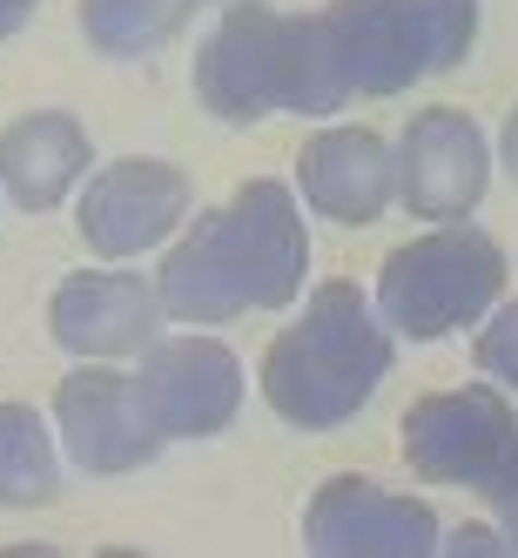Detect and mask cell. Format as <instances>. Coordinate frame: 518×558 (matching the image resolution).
Segmentation results:
<instances>
[{
  "mask_svg": "<svg viewBox=\"0 0 518 558\" xmlns=\"http://www.w3.org/2000/svg\"><path fill=\"white\" fill-rule=\"evenodd\" d=\"M478 0H330L324 14H290V101L330 114L350 95H397L471 54Z\"/></svg>",
  "mask_w": 518,
  "mask_h": 558,
  "instance_id": "cell-1",
  "label": "cell"
},
{
  "mask_svg": "<svg viewBox=\"0 0 518 558\" xmlns=\"http://www.w3.org/2000/svg\"><path fill=\"white\" fill-rule=\"evenodd\" d=\"M310 235L284 182H243L162 256L155 296L182 324H229L243 310H284L303 290Z\"/></svg>",
  "mask_w": 518,
  "mask_h": 558,
  "instance_id": "cell-2",
  "label": "cell"
},
{
  "mask_svg": "<svg viewBox=\"0 0 518 558\" xmlns=\"http://www.w3.org/2000/svg\"><path fill=\"white\" fill-rule=\"evenodd\" d=\"M390 371V330L357 283H324L263 350V397L297 430H330L371 404Z\"/></svg>",
  "mask_w": 518,
  "mask_h": 558,
  "instance_id": "cell-3",
  "label": "cell"
},
{
  "mask_svg": "<svg viewBox=\"0 0 518 558\" xmlns=\"http://www.w3.org/2000/svg\"><path fill=\"white\" fill-rule=\"evenodd\" d=\"M505 290V256L492 235L478 229H431L418 243L390 250L384 269H377V316L411 337V343H431V337H451L465 324H478Z\"/></svg>",
  "mask_w": 518,
  "mask_h": 558,
  "instance_id": "cell-4",
  "label": "cell"
},
{
  "mask_svg": "<svg viewBox=\"0 0 518 558\" xmlns=\"http://www.w3.org/2000/svg\"><path fill=\"white\" fill-rule=\"evenodd\" d=\"M195 95L222 122H263L290 101V14L229 8L203 54H195Z\"/></svg>",
  "mask_w": 518,
  "mask_h": 558,
  "instance_id": "cell-5",
  "label": "cell"
},
{
  "mask_svg": "<svg viewBox=\"0 0 518 558\" xmlns=\"http://www.w3.org/2000/svg\"><path fill=\"white\" fill-rule=\"evenodd\" d=\"M518 445V417L498 390H431L405 417V458L431 485H471L485 492V477L505 464Z\"/></svg>",
  "mask_w": 518,
  "mask_h": 558,
  "instance_id": "cell-6",
  "label": "cell"
},
{
  "mask_svg": "<svg viewBox=\"0 0 518 558\" xmlns=\"http://www.w3.org/2000/svg\"><path fill=\"white\" fill-rule=\"evenodd\" d=\"M135 390L148 424L162 430V445L169 437H216L243 404V364L216 337H169V343H148Z\"/></svg>",
  "mask_w": 518,
  "mask_h": 558,
  "instance_id": "cell-7",
  "label": "cell"
},
{
  "mask_svg": "<svg viewBox=\"0 0 518 558\" xmlns=\"http://www.w3.org/2000/svg\"><path fill=\"white\" fill-rule=\"evenodd\" d=\"M390 162H397V203L431 222L471 216L478 195H485V175H492L485 135L458 108H424L405 129V142L390 148Z\"/></svg>",
  "mask_w": 518,
  "mask_h": 558,
  "instance_id": "cell-8",
  "label": "cell"
},
{
  "mask_svg": "<svg viewBox=\"0 0 518 558\" xmlns=\"http://www.w3.org/2000/svg\"><path fill=\"white\" fill-rule=\"evenodd\" d=\"M303 538L330 558H424L437 551V518L371 477H330L303 511Z\"/></svg>",
  "mask_w": 518,
  "mask_h": 558,
  "instance_id": "cell-9",
  "label": "cell"
},
{
  "mask_svg": "<svg viewBox=\"0 0 518 558\" xmlns=\"http://www.w3.org/2000/svg\"><path fill=\"white\" fill-rule=\"evenodd\" d=\"M182 209H189V175L169 162H148V155H129L82 189V243L95 256H142L169 243Z\"/></svg>",
  "mask_w": 518,
  "mask_h": 558,
  "instance_id": "cell-10",
  "label": "cell"
},
{
  "mask_svg": "<svg viewBox=\"0 0 518 558\" xmlns=\"http://www.w3.org/2000/svg\"><path fill=\"white\" fill-rule=\"evenodd\" d=\"M55 424H61V445L82 471H135L162 451V430L148 424L142 411V390L122 371H74L55 390Z\"/></svg>",
  "mask_w": 518,
  "mask_h": 558,
  "instance_id": "cell-11",
  "label": "cell"
},
{
  "mask_svg": "<svg viewBox=\"0 0 518 558\" xmlns=\"http://www.w3.org/2000/svg\"><path fill=\"white\" fill-rule=\"evenodd\" d=\"M155 324H162V296H155L142 276H122V269L61 276V290L48 303V330L74 356H129V350H148Z\"/></svg>",
  "mask_w": 518,
  "mask_h": 558,
  "instance_id": "cell-12",
  "label": "cell"
},
{
  "mask_svg": "<svg viewBox=\"0 0 518 558\" xmlns=\"http://www.w3.org/2000/svg\"><path fill=\"white\" fill-rule=\"evenodd\" d=\"M297 182L316 216L330 222H377L397 203V162L377 129H330L310 135L297 155Z\"/></svg>",
  "mask_w": 518,
  "mask_h": 558,
  "instance_id": "cell-13",
  "label": "cell"
},
{
  "mask_svg": "<svg viewBox=\"0 0 518 558\" xmlns=\"http://www.w3.org/2000/svg\"><path fill=\"white\" fill-rule=\"evenodd\" d=\"M82 175H88V129L74 114L41 108L0 129V189H8V203L55 209Z\"/></svg>",
  "mask_w": 518,
  "mask_h": 558,
  "instance_id": "cell-14",
  "label": "cell"
},
{
  "mask_svg": "<svg viewBox=\"0 0 518 558\" xmlns=\"http://www.w3.org/2000/svg\"><path fill=\"white\" fill-rule=\"evenodd\" d=\"M55 485H61V464H55V437L41 411L0 404V505H48Z\"/></svg>",
  "mask_w": 518,
  "mask_h": 558,
  "instance_id": "cell-15",
  "label": "cell"
},
{
  "mask_svg": "<svg viewBox=\"0 0 518 558\" xmlns=\"http://www.w3.org/2000/svg\"><path fill=\"white\" fill-rule=\"evenodd\" d=\"M189 0H82V34L115 54V61H135V54H155L182 27Z\"/></svg>",
  "mask_w": 518,
  "mask_h": 558,
  "instance_id": "cell-16",
  "label": "cell"
},
{
  "mask_svg": "<svg viewBox=\"0 0 518 558\" xmlns=\"http://www.w3.org/2000/svg\"><path fill=\"white\" fill-rule=\"evenodd\" d=\"M478 371L518 390V303H505L485 324V337H478Z\"/></svg>",
  "mask_w": 518,
  "mask_h": 558,
  "instance_id": "cell-17",
  "label": "cell"
},
{
  "mask_svg": "<svg viewBox=\"0 0 518 558\" xmlns=\"http://www.w3.org/2000/svg\"><path fill=\"white\" fill-rule=\"evenodd\" d=\"M485 505L498 511V525H505V545H518V445L505 451V464L485 477Z\"/></svg>",
  "mask_w": 518,
  "mask_h": 558,
  "instance_id": "cell-18",
  "label": "cell"
},
{
  "mask_svg": "<svg viewBox=\"0 0 518 558\" xmlns=\"http://www.w3.org/2000/svg\"><path fill=\"white\" fill-rule=\"evenodd\" d=\"M27 14H34V0H0V41H8V34H21Z\"/></svg>",
  "mask_w": 518,
  "mask_h": 558,
  "instance_id": "cell-19",
  "label": "cell"
},
{
  "mask_svg": "<svg viewBox=\"0 0 518 558\" xmlns=\"http://www.w3.org/2000/svg\"><path fill=\"white\" fill-rule=\"evenodd\" d=\"M505 169H511V182H518V108H511V122H505Z\"/></svg>",
  "mask_w": 518,
  "mask_h": 558,
  "instance_id": "cell-20",
  "label": "cell"
},
{
  "mask_svg": "<svg viewBox=\"0 0 518 558\" xmlns=\"http://www.w3.org/2000/svg\"><path fill=\"white\" fill-rule=\"evenodd\" d=\"M189 8H195V0H189Z\"/></svg>",
  "mask_w": 518,
  "mask_h": 558,
  "instance_id": "cell-21",
  "label": "cell"
}]
</instances>
